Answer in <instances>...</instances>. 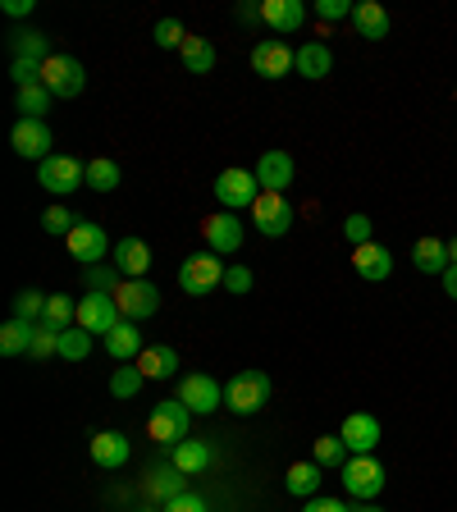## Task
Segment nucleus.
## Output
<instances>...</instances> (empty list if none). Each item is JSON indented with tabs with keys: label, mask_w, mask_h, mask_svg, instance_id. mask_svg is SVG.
Instances as JSON below:
<instances>
[{
	"label": "nucleus",
	"mask_w": 457,
	"mask_h": 512,
	"mask_svg": "<svg viewBox=\"0 0 457 512\" xmlns=\"http://www.w3.org/2000/svg\"><path fill=\"white\" fill-rule=\"evenodd\" d=\"M270 403V375L266 371H238L224 384V407L238 416H256Z\"/></svg>",
	"instance_id": "f257e3e1"
},
{
	"label": "nucleus",
	"mask_w": 457,
	"mask_h": 512,
	"mask_svg": "<svg viewBox=\"0 0 457 512\" xmlns=\"http://www.w3.org/2000/svg\"><path fill=\"white\" fill-rule=\"evenodd\" d=\"M188 426H192V412L179 403V398H160L147 416V439H156L160 448H174L188 439Z\"/></svg>",
	"instance_id": "f03ea898"
},
{
	"label": "nucleus",
	"mask_w": 457,
	"mask_h": 512,
	"mask_svg": "<svg viewBox=\"0 0 457 512\" xmlns=\"http://www.w3.org/2000/svg\"><path fill=\"white\" fill-rule=\"evenodd\" d=\"M339 480H343V490H348V499L357 503H375L384 490V467L375 462V453H362V458H348L339 467Z\"/></svg>",
	"instance_id": "7ed1b4c3"
},
{
	"label": "nucleus",
	"mask_w": 457,
	"mask_h": 512,
	"mask_svg": "<svg viewBox=\"0 0 457 512\" xmlns=\"http://www.w3.org/2000/svg\"><path fill=\"white\" fill-rule=\"evenodd\" d=\"M224 261L215 252H197L188 256L179 266V288L188 293V298H206V293H215V288H224Z\"/></svg>",
	"instance_id": "20e7f679"
},
{
	"label": "nucleus",
	"mask_w": 457,
	"mask_h": 512,
	"mask_svg": "<svg viewBox=\"0 0 457 512\" xmlns=\"http://www.w3.org/2000/svg\"><path fill=\"white\" fill-rule=\"evenodd\" d=\"M37 183H42L51 197H69V192H78L87 183V165L74 156H46L42 165H37Z\"/></svg>",
	"instance_id": "39448f33"
},
{
	"label": "nucleus",
	"mask_w": 457,
	"mask_h": 512,
	"mask_svg": "<svg viewBox=\"0 0 457 512\" xmlns=\"http://www.w3.org/2000/svg\"><path fill=\"white\" fill-rule=\"evenodd\" d=\"M42 87L55 96V101H74V96L87 87L83 64H78L74 55H51V60L42 64Z\"/></svg>",
	"instance_id": "423d86ee"
},
{
	"label": "nucleus",
	"mask_w": 457,
	"mask_h": 512,
	"mask_svg": "<svg viewBox=\"0 0 457 512\" xmlns=\"http://www.w3.org/2000/svg\"><path fill=\"white\" fill-rule=\"evenodd\" d=\"M174 398H179V403L188 407L192 416H211L215 407H224V389L206 371H188V375H183V380H179V394H174Z\"/></svg>",
	"instance_id": "0eeeda50"
},
{
	"label": "nucleus",
	"mask_w": 457,
	"mask_h": 512,
	"mask_svg": "<svg viewBox=\"0 0 457 512\" xmlns=\"http://www.w3.org/2000/svg\"><path fill=\"white\" fill-rule=\"evenodd\" d=\"M252 69L261 78H284V74H298V51L284 42V37H266V42L252 46Z\"/></svg>",
	"instance_id": "6e6552de"
},
{
	"label": "nucleus",
	"mask_w": 457,
	"mask_h": 512,
	"mask_svg": "<svg viewBox=\"0 0 457 512\" xmlns=\"http://www.w3.org/2000/svg\"><path fill=\"white\" fill-rule=\"evenodd\" d=\"M252 224H256V234L284 238L293 229V206H288L284 192H261L252 202Z\"/></svg>",
	"instance_id": "1a4fd4ad"
},
{
	"label": "nucleus",
	"mask_w": 457,
	"mask_h": 512,
	"mask_svg": "<svg viewBox=\"0 0 457 512\" xmlns=\"http://www.w3.org/2000/svg\"><path fill=\"white\" fill-rule=\"evenodd\" d=\"M119 320H124V311H119V302L110 298V293H83V298H78V325H83L92 339L96 334L106 339Z\"/></svg>",
	"instance_id": "9d476101"
},
{
	"label": "nucleus",
	"mask_w": 457,
	"mask_h": 512,
	"mask_svg": "<svg viewBox=\"0 0 457 512\" xmlns=\"http://www.w3.org/2000/svg\"><path fill=\"white\" fill-rule=\"evenodd\" d=\"M110 298L119 302L124 320H147V316H156L160 311V288L151 284V279H124Z\"/></svg>",
	"instance_id": "9b49d317"
},
{
	"label": "nucleus",
	"mask_w": 457,
	"mask_h": 512,
	"mask_svg": "<svg viewBox=\"0 0 457 512\" xmlns=\"http://www.w3.org/2000/svg\"><path fill=\"white\" fill-rule=\"evenodd\" d=\"M256 197H261V183L247 170H224L220 179H215V202H220L224 211H252Z\"/></svg>",
	"instance_id": "f8f14e48"
},
{
	"label": "nucleus",
	"mask_w": 457,
	"mask_h": 512,
	"mask_svg": "<svg viewBox=\"0 0 457 512\" xmlns=\"http://www.w3.org/2000/svg\"><path fill=\"white\" fill-rule=\"evenodd\" d=\"M51 142H55V138H51V128H46V119H19V124H14V133H10L14 156L37 160V165H42L46 156H55Z\"/></svg>",
	"instance_id": "ddd939ff"
},
{
	"label": "nucleus",
	"mask_w": 457,
	"mask_h": 512,
	"mask_svg": "<svg viewBox=\"0 0 457 512\" xmlns=\"http://www.w3.org/2000/svg\"><path fill=\"white\" fill-rule=\"evenodd\" d=\"M202 234L215 256H234L238 247H243V220H238L234 211H215L202 220Z\"/></svg>",
	"instance_id": "4468645a"
},
{
	"label": "nucleus",
	"mask_w": 457,
	"mask_h": 512,
	"mask_svg": "<svg viewBox=\"0 0 457 512\" xmlns=\"http://www.w3.org/2000/svg\"><path fill=\"white\" fill-rule=\"evenodd\" d=\"M64 243H69V252H74L83 266H101V256L115 252V247H110V238H106V229H101V224H92V220H78L74 234L64 238Z\"/></svg>",
	"instance_id": "2eb2a0df"
},
{
	"label": "nucleus",
	"mask_w": 457,
	"mask_h": 512,
	"mask_svg": "<svg viewBox=\"0 0 457 512\" xmlns=\"http://www.w3.org/2000/svg\"><path fill=\"white\" fill-rule=\"evenodd\" d=\"M339 439L348 444L352 458H362V453H375L380 448V421L371 412H352L348 421L339 426Z\"/></svg>",
	"instance_id": "dca6fc26"
},
{
	"label": "nucleus",
	"mask_w": 457,
	"mask_h": 512,
	"mask_svg": "<svg viewBox=\"0 0 457 512\" xmlns=\"http://www.w3.org/2000/svg\"><path fill=\"white\" fill-rule=\"evenodd\" d=\"M256 183H261V192H288L293 188V156L288 151H261V160H256Z\"/></svg>",
	"instance_id": "f3484780"
},
{
	"label": "nucleus",
	"mask_w": 457,
	"mask_h": 512,
	"mask_svg": "<svg viewBox=\"0 0 457 512\" xmlns=\"http://www.w3.org/2000/svg\"><path fill=\"white\" fill-rule=\"evenodd\" d=\"M261 23H266L275 37H288V32H298L307 23V5L302 0H266L261 5Z\"/></svg>",
	"instance_id": "a211bd4d"
},
{
	"label": "nucleus",
	"mask_w": 457,
	"mask_h": 512,
	"mask_svg": "<svg viewBox=\"0 0 457 512\" xmlns=\"http://www.w3.org/2000/svg\"><path fill=\"white\" fill-rule=\"evenodd\" d=\"M352 270H357L366 284H384V279L394 275V256H389V247H380V243L352 247Z\"/></svg>",
	"instance_id": "6ab92c4d"
},
{
	"label": "nucleus",
	"mask_w": 457,
	"mask_h": 512,
	"mask_svg": "<svg viewBox=\"0 0 457 512\" xmlns=\"http://www.w3.org/2000/svg\"><path fill=\"white\" fill-rule=\"evenodd\" d=\"M110 261H115V270L124 279H147L151 270V247L142 243V238H119L115 252H110Z\"/></svg>",
	"instance_id": "aec40b11"
},
{
	"label": "nucleus",
	"mask_w": 457,
	"mask_h": 512,
	"mask_svg": "<svg viewBox=\"0 0 457 512\" xmlns=\"http://www.w3.org/2000/svg\"><path fill=\"white\" fill-rule=\"evenodd\" d=\"M101 343H106V352L115 357V362H138L142 352H147V348H142L138 320H119V325H115V330H110Z\"/></svg>",
	"instance_id": "412c9836"
},
{
	"label": "nucleus",
	"mask_w": 457,
	"mask_h": 512,
	"mask_svg": "<svg viewBox=\"0 0 457 512\" xmlns=\"http://www.w3.org/2000/svg\"><path fill=\"white\" fill-rule=\"evenodd\" d=\"M352 28L366 42H384L389 37V10H384L380 0H362V5H352Z\"/></svg>",
	"instance_id": "4be33fe9"
},
{
	"label": "nucleus",
	"mask_w": 457,
	"mask_h": 512,
	"mask_svg": "<svg viewBox=\"0 0 457 512\" xmlns=\"http://www.w3.org/2000/svg\"><path fill=\"white\" fill-rule=\"evenodd\" d=\"M128 458H133V448H128V439L119 435V430H101V435H92V462L96 467L119 471Z\"/></svg>",
	"instance_id": "5701e85b"
},
{
	"label": "nucleus",
	"mask_w": 457,
	"mask_h": 512,
	"mask_svg": "<svg viewBox=\"0 0 457 512\" xmlns=\"http://www.w3.org/2000/svg\"><path fill=\"white\" fill-rule=\"evenodd\" d=\"M10 55H14V60H23V64H37V69H42V64L51 60V42H46L42 32L19 28V32H10Z\"/></svg>",
	"instance_id": "b1692460"
},
{
	"label": "nucleus",
	"mask_w": 457,
	"mask_h": 512,
	"mask_svg": "<svg viewBox=\"0 0 457 512\" xmlns=\"http://www.w3.org/2000/svg\"><path fill=\"white\" fill-rule=\"evenodd\" d=\"M320 462H293V467L284 471V490L293 494V499H316L320 494Z\"/></svg>",
	"instance_id": "393cba45"
},
{
	"label": "nucleus",
	"mask_w": 457,
	"mask_h": 512,
	"mask_svg": "<svg viewBox=\"0 0 457 512\" xmlns=\"http://www.w3.org/2000/svg\"><path fill=\"white\" fill-rule=\"evenodd\" d=\"M138 371L147 375V380H170V375L179 371V352H174L170 343H151L138 357Z\"/></svg>",
	"instance_id": "a878e982"
},
{
	"label": "nucleus",
	"mask_w": 457,
	"mask_h": 512,
	"mask_svg": "<svg viewBox=\"0 0 457 512\" xmlns=\"http://www.w3.org/2000/svg\"><path fill=\"white\" fill-rule=\"evenodd\" d=\"M412 266L421 270V275H444V270L453 266V261H448V243H439V238H416Z\"/></svg>",
	"instance_id": "bb28decb"
},
{
	"label": "nucleus",
	"mask_w": 457,
	"mask_h": 512,
	"mask_svg": "<svg viewBox=\"0 0 457 512\" xmlns=\"http://www.w3.org/2000/svg\"><path fill=\"white\" fill-rule=\"evenodd\" d=\"M174 467H179L183 476L211 471V444H206V439H183V444H174Z\"/></svg>",
	"instance_id": "cd10ccee"
},
{
	"label": "nucleus",
	"mask_w": 457,
	"mask_h": 512,
	"mask_svg": "<svg viewBox=\"0 0 457 512\" xmlns=\"http://www.w3.org/2000/svg\"><path fill=\"white\" fill-rule=\"evenodd\" d=\"M334 69V55H330V46L325 42H307V46H298V74L302 78H311V83H320V78Z\"/></svg>",
	"instance_id": "c85d7f7f"
},
{
	"label": "nucleus",
	"mask_w": 457,
	"mask_h": 512,
	"mask_svg": "<svg viewBox=\"0 0 457 512\" xmlns=\"http://www.w3.org/2000/svg\"><path fill=\"white\" fill-rule=\"evenodd\" d=\"M179 55H183V69H188V74H211L215 69V46L206 42V37H188V42L179 46Z\"/></svg>",
	"instance_id": "c756f323"
},
{
	"label": "nucleus",
	"mask_w": 457,
	"mask_h": 512,
	"mask_svg": "<svg viewBox=\"0 0 457 512\" xmlns=\"http://www.w3.org/2000/svg\"><path fill=\"white\" fill-rule=\"evenodd\" d=\"M32 348V325L28 320H5L0 325V357H19V352Z\"/></svg>",
	"instance_id": "7c9ffc66"
},
{
	"label": "nucleus",
	"mask_w": 457,
	"mask_h": 512,
	"mask_svg": "<svg viewBox=\"0 0 457 512\" xmlns=\"http://www.w3.org/2000/svg\"><path fill=\"white\" fill-rule=\"evenodd\" d=\"M46 302H51V293H42V288H23V293H14V320H28V325H42V316H46Z\"/></svg>",
	"instance_id": "2f4dec72"
},
{
	"label": "nucleus",
	"mask_w": 457,
	"mask_h": 512,
	"mask_svg": "<svg viewBox=\"0 0 457 512\" xmlns=\"http://www.w3.org/2000/svg\"><path fill=\"white\" fill-rule=\"evenodd\" d=\"M147 490L156 494L160 503H170V499H179V494H188V490H183V471H179V467L151 471V476H147Z\"/></svg>",
	"instance_id": "473e14b6"
},
{
	"label": "nucleus",
	"mask_w": 457,
	"mask_h": 512,
	"mask_svg": "<svg viewBox=\"0 0 457 512\" xmlns=\"http://www.w3.org/2000/svg\"><path fill=\"white\" fill-rule=\"evenodd\" d=\"M46 325H51V330H74L78 325V302L74 298H64V293H51V302H46Z\"/></svg>",
	"instance_id": "72a5a7b5"
},
{
	"label": "nucleus",
	"mask_w": 457,
	"mask_h": 512,
	"mask_svg": "<svg viewBox=\"0 0 457 512\" xmlns=\"http://www.w3.org/2000/svg\"><path fill=\"white\" fill-rule=\"evenodd\" d=\"M83 284L87 293H115L124 284V275L115 270V261H101V266H83Z\"/></svg>",
	"instance_id": "f704fd0d"
},
{
	"label": "nucleus",
	"mask_w": 457,
	"mask_h": 512,
	"mask_svg": "<svg viewBox=\"0 0 457 512\" xmlns=\"http://www.w3.org/2000/svg\"><path fill=\"white\" fill-rule=\"evenodd\" d=\"M87 188L115 192V188H119V165H115V160H106V156L87 160Z\"/></svg>",
	"instance_id": "c9c22d12"
},
{
	"label": "nucleus",
	"mask_w": 457,
	"mask_h": 512,
	"mask_svg": "<svg viewBox=\"0 0 457 512\" xmlns=\"http://www.w3.org/2000/svg\"><path fill=\"white\" fill-rule=\"evenodd\" d=\"M32 362H46V357H60V330H51V325H32V348H28Z\"/></svg>",
	"instance_id": "e433bc0d"
},
{
	"label": "nucleus",
	"mask_w": 457,
	"mask_h": 512,
	"mask_svg": "<svg viewBox=\"0 0 457 512\" xmlns=\"http://www.w3.org/2000/svg\"><path fill=\"white\" fill-rule=\"evenodd\" d=\"M51 101H55V96L46 92L42 83H32V87H19V110H23V119H42L46 110H51Z\"/></svg>",
	"instance_id": "4c0bfd02"
},
{
	"label": "nucleus",
	"mask_w": 457,
	"mask_h": 512,
	"mask_svg": "<svg viewBox=\"0 0 457 512\" xmlns=\"http://www.w3.org/2000/svg\"><path fill=\"white\" fill-rule=\"evenodd\" d=\"M87 352H92V334H87L83 325H74V330L60 334V357L64 362H83Z\"/></svg>",
	"instance_id": "58836bf2"
},
{
	"label": "nucleus",
	"mask_w": 457,
	"mask_h": 512,
	"mask_svg": "<svg viewBox=\"0 0 457 512\" xmlns=\"http://www.w3.org/2000/svg\"><path fill=\"white\" fill-rule=\"evenodd\" d=\"M352 453H348V444H343L339 435H320L316 439V458L311 462H320V467H343Z\"/></svg>",
	"instance_id": "ea45409f"
},
{
	"label": "nucleus",
	"mask_w": 457,
	"mask_h": 512,
	"mask_svg": "<svg viewBox=\"0 0 457 512\" xmlns=\"http://www.w3.org/2000/svg\"><path fill=\"white\" fill-rule=\"evenodd\" d=\"M142 384H147V375H142L138 366H119V371L110 375V394L115 398H138Z\"/></svg>",
	"instance_id": "a19ab883"
},
{
	"label": "nucleus",
	"mask_w": 457,
	"mask_h": 512,
	"mask_svg": "<svg viewBox=\"0 0 457 512\" xmlns=\"http://www.w3.org/2000/svg\"><path fill=\"white\" fill-rule=\"evenodd\" d=\"M74 224H78V215H69V206H60V202L46 206L42 229H46L51 238H69V234H74Z\"/></svg>",
	"instance_id": "79ce46f5"
},
{
	"label": "nucleus",
	"mask_w": 457,
	"mask_h": 512,
	"mask_svg": "<svg viewBox=\"0 0 457 512\" xmlns=\"http://www.w3.org/2000/svg\"><path fill=\"white\" fill-rule=\"evenodd\" d=\"M151 37H156V46H160V51H174V46H183V42H188V32H183V23H179V19H160Z\"/></svg>",
	"instance_id": "37998d69"
},
{
	"label": "nucleus",
	"mask_w": 457,
	"mask_h": 512,
	"mask_svg": "<svg viewBox=\"0 0 457 512\" xmlns=\"http://www.w3.org/2000/svg\"><path fill=\"white\" fill-rule=\"evenodd\" d=\"M371 229H375V224H371V215H362V211H357V215H348V224H343V238H348L352 247H366V243H375V238H371Z\"/></svg>",
	"instance_id": "c03bdc74"
},
{
	"label": "nucleus",
	"mask_w": 457,
	"mask_h": 512,
	"mask_svg": "<svg viewBox=\"0 0 457 512\" xmlns=\"http://www.w3.org/2000/svg\"><path fill=\"white\" fill-rule=\"evenodd\" d=\"M252 284H256V275L247 266H229V270H224V288H229V293H252Z\"/></svg>",
	"instance_id": "a18cd8bd"
},
{
	"label": "nucleus",
	"mask_w": 457,
	"mask_h": 512,
	"mask_svg": "<svg viewBox=\"0 0 457 512\" xmlns=\"http://www.w3.org/2000/svg\"><path fill=\"white\" fill-rule=\"evenodd\" d=\"M316 19H320V23L352 19V5H348V0H320V5H316Z\"/></svg>",
	"instance_id": "49530a36"
},
{
	"label": "nucleus",
	"mask_w": 457,
	"mask_h": 512,
	"mask_svg": "<svg viewBox=\"0 0 457 512\" xmlns=\"http://www.w3.org/2000/svg\"><path fill=\"white\" fill-rule=\"evenodd\" d=\"M160 512H211V508H206V499H202V494H179V499H170V503H160Z\"/></svg>",
	"instance_id": "de8ad7c7"
},
{
	"label": "nucleus",
	"mask_w": 457,
	"mask_h": 512,
	"mask_svg": "<svg viewBox=\"0 0 457 512\" xmlns=\"http://www.w3.org/2000/svg\"><path fill=\"white\" fill-rule=\"evenodd\" d=\"M302 512H352L343 499H325V494H316V499L302 503Z\"/></svg>",
	"instance_id": "09e8293b"
},
{
	"label": "nucleus",
	"mask_w": 457,
	"mask_h": 512,
	"mask_svg": "<svg viewBox=\"0 0 457 512\" xmlns=\"http://www.w3.org/2000/svg\"><path fill=\"white\" fill-rule=\"evenodd\" d=\"M5 14H10V19H23V14H32V0H5Z\"/></svg>",
	"instance_id": "8fccbe9b"
},
{
	"label": "nucleus",
	"mask_w": 457,
	"mask_h": 512,
	"mask_svg": "<svg viewBox=\"0 0 457 512\" xmlns=\"http://www.w3.org/2000/svg\"><path fill=\"white\" fill-rule=\"evenodd\" d=\"M439 284H444V293H448V298L457 302V266H448L444 275H439Z\"/></svg>",
	"instance_id": "3c124183"
},
{
	"label": "nucleus",
	"mask_w": 457,
	"mask_h": 512,
	"mask_svg": "<svg viewBox=\"0 0 457 512\" xmlns=\"http://www.w3.org/2000/svg\"><path fill=\"white\" fill-rule=\"evenodd\" d=\"M238 19H243V23H256V19H261V5H238Z\"/></svg>",
	"instance_id": "603ef678"
},
{
	"label": "nucleus",
	"mask_w": 457,
	"mask_h": 512,
	"mask_svg": "<svg viewBox=\"0 0 457 512\" xmlns=\"http://www.w3.org/2000/svg\"><path fill=\"white\" fill-rule=\"evenodd\" d=\"M352 512H384V508H380V503H357Z\"/></svg>",
	"instance_id": "864d4df0"
},
{
	"label": "nucleus",
	"mask_w": 457,
	"mask_h": 512,
	"mask_svg": "<svg viewBox=\"0 0 457 512\" xmlns=\"http://www.w3.org/2000/svg\"><path fill=\"white\" fill-rule=\"evenodd\" d=\"M448 261H453V266H457V238H453V243H448Z\"/></svg>",
	"instance_id": "5fc2aeb1"
},
{
	"label": "nucleus",
	"mask_w": 457,
	"mask_h": 512,
	"mask_svg": "<svg viewBox=\"0 0 457 512\" xmlns=\"http://www.w3.org/2000/svg\"><path fill=\"white\" fill-rule=\"evenodd\" d=\"M138 512H156V508H138Z\"/></svg>",
	"instance_id": "6e6d98bb"
},
{
	"label": "nucleus",
	"mask_w": 457,
	"mask_h": 512,
	"mask_svg": "<svg viewBox=\"0 0 457 512\" xmlns=\"http://www.w3.org/2000/svg\"><path fill=\"white\" fill-rule=\"evenodd\" d=\"M453 96H457V87H453Z\"/></svg>",
	"instance_id": "4d7b16f0"
}]
</instances>
